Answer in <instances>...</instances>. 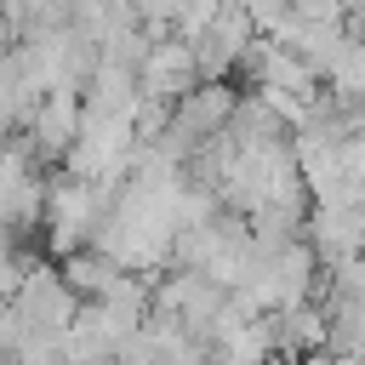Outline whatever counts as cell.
Here are the masks:
<instances>
[{
    "instance_id": "obj_9",
    "label": "cell",
    "mask_w": 365,
    "mask_h": 365,
    "mask_svg": "<svg viewBox=\"0 0 365 365\" xmlns=\"http://www.w3.org/2000/svg\"><path fill=\"white\" fill-rule=\"evenodd\" d=\"M257 365H291V359H279V354H274V359H257Z\"/></svg>"
},
{
    "instance_id": "obj_1",
    "label": "cell",
    "mask_w": 365,
    "mask_h": 365,
    "mask_svg": "<svg viewBox=\"0 0 365 365\" xmlns=\"http://www.w3.org/2000/svg\"><path fill=\"white\" fill-rule=\"evenodd\" d=\"M108 200L91 188V182H74V177H51L46 188V217H40V234H46V251L51 262L86 251L97 240V222H103Z\"/></svg>"
},
{
    "instance_id": "obj_6",
    "label": "cell",
    "mask_w": 365,
    "mask_h": 365,
    "mask_svg": "<svg viewBox=\"0 0 365 365\" xmlns=\"http://www.w3.org/2000/svg\"><path fill=\"white\" fill-rule=\"evenodd\" d=\"M57 274H63V285L80 297V302H97V297H108L114 291V279L125 274L114 257H103L97 245H86V251H74V257H63L57 262Z\"/></svg>"
},
{
    "instance_id": "obj_5",
    "label": "cell",
    "mask_w": 365,
    "mask_h": 365,
    "mask_svg": "<svg viewBox=\"0 0 365 365\" xmlns=\"http://www.w3.org/2000/svg\"><path fill=\"white\" fill-rule=\"evenodd\" d=\"M302 240L314 245L319 268H336V262L365 257V205H359V200H342V205H314V211H308Z\"/></svg>"
},
{
    "instance_id": "obj_2",
    "label": "cell",
    "mask_w": 365,
    "mask_h": 365,
    "mask_svg": "<svg viewBox=\"0 0 365 365\" xmlns=\"http://www.w3.org/2000/svg\"><path fill=\"white\" fill-rule=\"evenodd\" d=\"M11 314H17V325L34 331V336H63V331L80 319V297L63 285L57 262L34 257V262L23 268V279H17V291H11Z\"/></svg>"
},
{
    "instance_id": "obj_8",
    "label": "cell",
    "mask_w": 365,
    "mask_h": 365,
    "mask_svg": "<svg viewBox=\"0 0 365 365\" xmlns=\"http://www.w3.org/2000/svg\"><path fill=\"white\" fill-rule=\"evenodd\" d=\"M336 6H342V11H365V0H336Z\"/></svg>"
},
{
    "instance_id": "obj_7",
    "label": "cell",
    "mask_w": 365,
    "mask_h": 365,
    "mask_svg": "<svg viewBox=\"0 0 365 365\" xmlns=\"http://www.w3.org/2000/svg\"><path fill=\"white\" fill-rule=\"evenodd\" d=\"M319 86H325V97H331L336 108L365 103V40H348V46L336 51V63L319 74Z\"/></svg>"
},
{
    "instance_id": "obj_3",
    "label": "cell",
    "mask_w": 365,
    "mask_h": 365,
    "mask_svg": "<svg viewBox=\"0 0 365 365\" xmlns=\"http://www.w3.org/2000/svg\"><path fill=\"white\" fill-rule=\"evenodd\" d=\"M200 86V63H194V46L188 40H177V34H165V40H154L148 51H143V63H137V97L143 103H182L188 91Z\"/></svg>"
},
{
    "instance_id": "obj_4",
    "label": "cell",
    "mask_w": 365,
    "mask_h": 365,
    "mask_svg": "<svg viewBox=\"0 0 365 365\" xmlns=\"http://www.w3.org/2000/svg\"><path fill=\"white\" fill-rule=\"evenodd\" d=\"M80 120H86V103H80V91H68V86L46 91V97L29 108V154H34L40 171H46V165H63V154H68L74 137H80Z\"/></svg>"
}]
</instances>
